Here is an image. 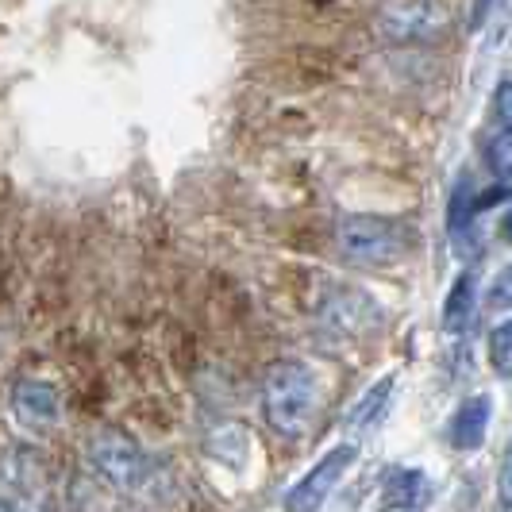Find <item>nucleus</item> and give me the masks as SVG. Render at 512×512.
Segmentation results:
<instances>
[{
	"label": "nucleus",
	"instance_id": "obj_14",
	"mask_svg": "<svg viewBox=\"0 0 512 512\" xmlns=\"http://www.w3.org/2000/svg\"><path fill=\"white\" fill-rule=\"evenodd\" d=\"M486 305H489V312H509L512 308V262L489 282V289H486Z\"/></svg>",
	"mask_w": 512,
	"mask_h": 512
},
{
	"label": "nucleus",
	"instance_id": "obj_7",
	"mask_svg": "<svg viewBox=\"0 0 512 512\" xmlns=\"http://www.w3.org/2000/svg\"><path fill=\"white\" fill-rule=\"evenodd\" d=\"M8 405H12V416L27 428H51L54 420L62 416L58 389L51 382H43V378H16L12 393H8Z\"/></svg>",
	"mask_w": 512,
	"mask_h": 512
},
{
	"label": "nucleus",
	"instance_id": "obj_10",
	"mask_svg": "<svg viewBox=\"0 0 512 512\" xmlns=\"http://www.w3.org/2000/svg\"><path fill=\"white\" fill-rule=\"evenodd\" d=\"M474 305H478V278H474V270H466V274H459L451 282V293L443 301V332H466V324L474 316Z\"/></svg>",
	"mask_w": 512,
	"mask_h": 512
},
{
	"label": "nucleus",
	"instance_id": "obj_15",
	"mask_svg": "<svg viewBox=\"0 0 512 512\" xmlns=\"http://www.w3.org/2000/svg\"><path fill=\"white\" fill-rule=\"evenodd\" d=\"M493 116L505 131H512V77H505L493 93Z\"/></svg>",
	"mask_w": 512,
	"mask_h": 512
},
{
	"label": "nucleus",
	"instance_id": "obj_1",
	"mask_svg": "<svg viewBox=\"0 0 512 512\" xmlns=\"http://www.w3.org/2000/svg\"><path fill=\"white\" fill-rule=\"evenodd\" d=\"M316 412V378L305 362L282 359L262 378V420L274 436L297 439L308 432Z\"/></svg>",
	"mask_w": 512,
	"mask_h": 512
},
{
	"label": "nucleus",
	"instance_id": "obj_18",
	"mask_svg": "<svg viewBox=\"0 0 512 512\" xmlns=\"http://www.w3.org/2000/svg\"><path fill=\"white\" fill-rule=\"evenodd\" d=\"M501 235H505V243H512V208H509V216L501 220Z\"/></svg>",
	"mask_w": 512,
	"mask_h": 512
},
{
	"label": "nucleus",
	"instance_id": "obj_13",
	"mask_svg": "<svg viewBox=\"0 0 512 512\" xmlns=\"http://www.w3.org/2000/svg\"><path fill=\"white\" fill-rule=\"evenodd\" d=\"M486 162H489V170H493L501 181H512V131L501 128L493 139H489Z\"/></svg>",
	"mask_w": 512,
	"mask_h": 512
},
{
	"label": "nucleus",
	"instance_id": "obj_4",
	"mask_svg": "<svg viewBox=\"0 0 512 512\" xmlns=\"http://www.w3.org/2000/svg\"><path fill=\"white\" fill-rule=\"evenodd\" d=\"M451 24L447 8L436 0H385L378 8V35L385 43H428Z\"/></svg>",
	"mask_w": 512,
	"mask_h": 512
},
{
	"label": "nucleus",
	"instance_id": "obj_16",
	"mask_svg": "<svg viewBox=\"0 0 512 512\" xmlns=\"http://www.w3.org/2000/svg\"><path fill=\"white\" fill-rule=\"evenodd\" d=\"M497 501L505 512H512V451L509 459L501 462V474H497Z\"/></svg>",
	"mask_w": 512,
	"mask_h": 512
},
{
	"label": "nucleus",
	"instance_id": "obj_3",
	"mask_svg": "<svg viewBox=\"0 0 512 512\" xmlns=\"http://www.w3.org/2000/svg\"><path fill=\"white\" fill-rule=\"evenodd\" d=\"M89 466L101 474L112 489H143V482L151 478V459L139 447V439L120 432V428H101L89 436Z\"/></svg>",
	"mask_w": 512,
	"mask_h": 512
},
{
	"label": "nucleus",
	"instance_id": "obj_9",
	"mask_svg": "<svg viewBox=\"0 0 512 512\" xmlns=\"http://www.w3.org/2000/svg\"><path fill=\"white\" fill-rule=\"evenodd\" d=\"M385 509H420L428 501V474L424 470H412V466H401V470H389L385 474Z\"/></svg>",
	"mask_w": 512,
	"mask_h": 512
},
{
	"label": "nucleus",
	"instance_id": "obj_5",
	"mask_svg": "<svg viewBox=\"0 0 512 512\" xmlns=\"http://www.w3.org/2000/svg\"><path fill=\"white\" fill-rule=\"evenodd\" d=\"M355 462H359V447L355 443H335L332 451H324L320 462L285 493V512H320V505L332 497V489L343 482V474Z\"/></svg>",
	"mask_w": 512,
	"mask_h": 512
},
{
	"label": "nucleus",
	"instance_id": "obj_6",
	"mask_svg": "<svg viewBox=\"0 0 512 512\" xmlns=\"http://www.w3.org/2000/svg\"><path fill=\"white\" fill-rule=\"evenodd\" d=\"M374 316H378L374 301L359 289H347V285L332 289L320 305V324L332 335H362L374 324Z\"/></svg>",
	"mask_w": 512,
	"mask_h": 512
},
{
	"label": "nucleus",
	"instance_id": "obj_2",
	"mask_svg": "<svg viewBox=\"0 0 512 512\" xmlns=\"http://www.w3.org/2000/svg\"><path fill=\"white\" fill-rule=\"evenodd\" d=\"M409 247L412 231L389 216L351 212L335 224V251L347 266H359V270H385L409 255Z\"/></svg>",
	"mask_w": 512,
	"mask_h": 512
},
{
	"label": "nucleus",
	"instance_id": "obj_8",
	"mask_svg": "<svg viewBox=\"0 0 512 512\" xmlns=\"http://www.w3.org/2000/svg\"><path fill=\"white\" fill-rule=\"evenodd\" d=\"M489 420H493V397L489 393L466 397L455 409V416H451V443H455V451H462V455L478 451L486 443Z\"/></svg>",
	"mask_w": 512,
	"mask_h": 512
},
{
	"label": "nucleus",
	"instance_id": "obj_12",
	"mask_svg": "<svg viewBox=\"0 0 512 512\" xmlns=\"http://www.w3.org/2000/svg\"><path fill=\"white\" fill-rule=\"evenodd\" d=\"M489 366H493L501 378L512 374V316L501 320V324L489 332Z\"/></svg>",
	"mask_w": 512,
	"mask_h": 512
},
{
	"label": "nucleus",
	"instance_id": "obj_17",
	"mask_svg": "<svg viewBox=\"0 0 512 512\" xmlns=\"http://www.w3.org/2000/svg\"><path fill=\"white\" fill-rule=\"evenodd\" d=\"M489 8H493V0H474V12H470V27H482V24H486Z\"/></svg>",
	"mask_w": 512,
	"mask_h": 512
},
{
	"label": "nucleus",
	"instance_id": "obj_19",
	"mask_svg": "<svg viewBox=\"0 0 512 512\" xmlns=\"http://www.w3.org/2000/svg\"><path fill=\"white\" fill-rule=\"evenodd\" d=\"M385 512H416V509H385Z\"/></svg>",
	"mask_w": 512,
	"mask_h": 512
},
{
	"label": "nucleus",
	"instance_id": "obj_11",
	"mask_svg": "<svg viewBox=\"0 0 512 512\" xmlns=\"http://www.w3.org/2000/svg\"><path fill=\"white\" fill-rule=\"evenodd\" d=\"M393 385H397V374H385V378H378V382L362 393L359 405L347 416V424H351L355 432H366V428H374V424L382 420L385 409H389V401H393Z\"/></svg>",
	"mask_w": 512,
	"mask_h": 512
}]
</instances>
